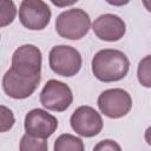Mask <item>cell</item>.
Wrapping results in <instances>:
<instances>
[{"label": "cell", "mask_w": 151, "mask_h": 151, "mask_svg": "<svg viewBox=\"0 0 151 151\" xmlns=\"http://www.w3.org/2000/svg\"><path fill=\"white\" fill-rule=\"evenodd\" d=\"M41 76L27 77L15 72L13 68L6 71L2 78V88L4 92L14 99H25L28 98L38 87Z\"/></svg>", "instance_id": "9"}, {"label": "cell", "mask_w": 151, "mask_h": 151, "mask_svg": "<svg viewBox=\"0 0 151 151\" xmlns=\"http://www.w3.org/2000/svg\"><path fill=\"white\" fill-rule=\"evenodd\" d=\"M19 150L20 151H48V144L46 139L37 138L25 133L21 137Z\"/></svg>", "instance_id": "13"}, {"label": "cell", "mask_w": 151, "mask_h": 151, "mask_svg": "<svg viewBox=\"0 0 151 151\" xmlns=\"http://www.w3.org/2000/svg\"><path fill=\"white\" fill-rule=\"evenodd\" d=\"M51 9L41 0H24L19 6V20L31 31L44 29L51 20Z\"/></svg>", "instance_id": "6"}, {"label": "cell", "mask_w": 151, "mask_h": 151, "mask_svg": "<svg viewBox=\"0 0 151 151\" xmlns=\"http://www.w3.org/2000/svg\"><path fill=\"white\" fill-rule=\"evenodd\" d=\"M41 51L34 45L26 44L14 51L11 68L22 76L35 77L41 73Z\"/></svg>", "instance_id": "7"}, {"label": "cell", "mask_w": 151, "mask_h": 151, "mask_svg": "<svg viewBox=\"0 0 151 151\" xmlns=\"http://www.w3.org/2000/svg\"><path fill=\"white\" fill-rule=\"evenodd\" d=\"M92 29L100 40L112 42L118 41L124 37L126 32V25L120 17L106 13L99 15L92 22Z\"/></svg>", "instance_id": "11"}, {"label": "cell", "mask_w": 151, "mask_h": 151, "mask_svg": "<svg viewBox=\"0 0 151 151\" xmlns=\"http://www.w3.org/2000/svg\"><path fill=\"white\" fill-rule=\"evenodd\" d=\"M144 138L146 140V143L149 145H151V126H149L146 130H145V133H144Z\"/></svg>", "instance_id": "18"}, {"label": "cell", "mask_w": 151, "mask_h": 151, "mask_svg": "<svg viewBox=\"0 0 151 151\" xmlns=\"http://www.w3.org/2000/svg\"><path fill=\"white\" fill-rule=\"evenodd\" d=\"M92 151H122V147L116 140L104 139L97 143Z\"/></svg>", "instance_id": "17"}, {"label": "cell", "mask_w": 151, "mask_h": 151, "mask_svg": "<svg viewBox=\"0 0 151 151\" xmlns=\"http://www.w3.org/2000/svg\"><path fill=\"white\" fill-rule=\"evenodd\" d=\"M97 104L104 116L118 119L130 112L132 98L130 93L123 88H109L99 94Z\"/></svg>", "instance_id": "4"}, {"label": "cell", "mask_w": 151, "mask_h": 151, "mask_svg": "<svg viewBox=\"0 0 151 151\" xmlns=\"http://www.w3.org/2000/svg\"><path fill=\"white\" fill-rule=\"evenodd\" d=\"M137 78L142 86L151 87V54L144 57L137 68Z\"/></svg>", "instance_id": "14"}, {"label": "cell", "mask_w": 151, "mask_h": 151, "mask_svg": "<svg viewBox=\"0 0 151 151\" xmlns=\"http://www.w3.org/2000/svg\"><path fill=\"white\" fill-rule=\"evenodd\" d=\"M91 66L92 73L98 80L112 83L125 78L130 70V61L122 51L104 48L94 54Z\"/></svg>", "instance_id": "1"}, {"label": "cell", "mask_w": 151, "mask_h": 151, "mask_svg": "<svg viewBox=\"0 0 151 151\" xmlns=\"http://www.w3.org/2000/svg\"><path fill=\"white\" fill-rule=\"evenodd\" d=\"M81 55L72 46L58 45L52 47L48 53V64L51 70L61 77H73L81 68Z\"/></svg>", "instance_id": "3"}, {"label": "cell", "mask_w": 151, "mask_h": 151, "mask_svg": "<svg viewBox=\"0 0 151 151\" xmlns=\"http://www.w3.org/2000/svg\"><path fill=\"white\" fill-rule=\"evenodd\" d=\"M17 14V7L11 0H1L0 1V26L5 27L13 22Z\"/></svg>", "instance_id": "15"}, {"label": "cell", "mask_w": 151, "mask_h": 151, "mask_svg": "<svg viewBox=\"0 0 151 151\" xmlns=\"http://www.w3.org/2000/svg\"><path fill=\"white\" fill-rule=\"evenodd\" d=\"M58 129V120L54 116L42 109H33L26 113L25 131L27 134L47 139Z\"/></svg>", "instance_id": "10"}, {"label": "cell", "mask_w": 151, "mask_h": 151, "mask_svg": "<svg viewBox=\"0 0 151 151\" xmlns=\"http://www.w3.org/2000/svg\"><path fill=\"white\" fill-rule=\"evenodd\" d=\"M109 4L111 5H124V4H127V1H120V2H113V1H107Z\"/></svg>", "instance_id": "21"}, {"label": "cell", "mask_w": 151, "mask_h": 151, "mask_svg": "<svg viewBox=\"0 0 151 151\" xmlns=\"http://www.w3.org/2000/svg\"><path fill=\"white\" fill-rule=\"evenodd\" d=\"M53 151H85V146L79 137L64 133L54 140Z\"/></svg>", "instance_id": "12"}, {"label": "cell", "mask_w": 151, "mask_h": 151, "mask_svg": "<svg viewBox=\"0 0 151 151\" xmlns=\"http://www.w3.org/2000/svg\"><path fill=\"white\" fill-rule=\"evenodd\" d=\"M71 127L76 133L83 137H94L103 129L101 116L91 106L83 105L76 109L70 119Z\"/></svg>", "instance_id": "8"}, {"label": "cell", "mask_w": 151, "mask_h": 151, "mask_svg": "<svg viewBox=\"0 0 151 151\" xmlns=\"http://www.w3.org/2000/svg\"><path fill=\"white\" fill-rule=\"evenodd\" d=\"M143 5H144V7L151 13V0H143Z\"/></svg>", "instance_id": "20"}, {"label": "cell", "mask_w": 151, "mask_h": 151, "mask_svg": "<svg viewBox=\"0 0 151 151\" xmlns=\"http://www.w3.org/2000/svg\"><path fill=\"white\" fill-rule=\"evenodd\" d=\"M77 2V0H74V1H70V2H63V4H58L57 1H52V4L53 5H55V6H59V7H64V6H70V5H73V4H76Z\"/></svg>", "instance_id": "19"}, {"label": "cell", "mask_w": 151, "mask_h": 151, "mask_svg": "<svg viewBox=\"0 0 151 151\" xmlns=\"http://www.w3.org/2000/svg\"><path fill=\"white\" fill-rule=\"evenodd\" d=\"M90 15L81 8H71L61 12L55 19L57 33L68 40L84 38L91 28Z\"/></svg>", "instance_id": "2"}, {"label": "cell", "mask_w": 151, "mask_h": 151, "mask_svg": "<svg viewBox=\"0 0 151 151\" xmlns=\"http://www.w3.org/2000/svg\"><path fill=\"white\" fill-rule=\"evenodd\" d=\"M41 105L55 112H63L70 107L73 101V93L70 86L60 80H48L40 92Z\"/></svg>", "instance_id": "5"}, {"label": "cell", "mask_w": 151, "mask_h": 151, "mask_svg": "<svg viewBox=\"0 0 151 151\" xmlns=\"http://www.w3.org/2000/svg\"><path fill=\"white\" fill-rule=\"evenodd\" d=\"M14 125L13 112L6 106L1 105V132H6Z\"/></svg>", "instance_id": "16"}]
</instances>
